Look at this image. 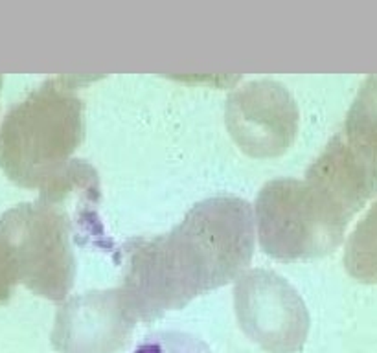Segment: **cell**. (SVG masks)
Instances as JSON below:
<instances>
[{
  "mask_svg": "<svg viewBox=\"0 0 377 353\" xmlns=\"http://www.w3.org/2000/svg\"><path fill=\"white\" fill-rule=\"evenodd\" d=\"M254 214L236 195L197 203L169 232L124 243L118 285L136 322L151 324L247 271L254 254Z\"/></svg>",
  "mask_w": 377,
  "mask_h": 353,
  "instance_id": "obj_1",
  "label": "cell"
},
{
  "mask_svg": "<svg viewBox=\"0 0 377 353\" xmlns=\"http://www.w3.org/2000/svg\"><path fill=\"white\" fill-rule=\"evenodd\" d=\"M85 104L70 78H57L9 109L0 125V169L21 188L39 190L81 146Z\"/></svg>",
  "mask_w": 377,
  "mask_h": 353,
  "instance_id": "obj_2",
  "label": "cell"
},
{
  "mask_svg": "<svg viewBox=\"0 0 377 353\" xmlns=\"http://www.w3.org/2000/svg\"><path fill=\"white\" fill-rule=\"evenodd\" d=\"M74 237L79 232L70 212L41 195L34 203L9 208L0 217V245L17 284L52 302L65 300L74 287Z\"/></svg>",
  "mask_w": 377,
  "mask_h": 353,
  "instance_id": "obj_3",
  "label": "cell"
},
{
  "mask_svg": "<svg viewBox=\"0 0 377 353\" xmlns=\"http://www.w3.org/2000/svg\"><path fill=\"white\" fill-rule=\"evenodd\" d=\"M254 227L261 250L278 262H306L331 254L350 219L309 182L274 179L260 190Z\"/></svg>",
  "mask_w": 377,
  "mask_h": 353,
  "instance_id": "obj_4",
  "label": "cell"
},
{
  "mask_svg": "<svg viewBox=\"0 0 377 353\" xmlns=\"http://www.w3.org/2000/svg\"><path fill=\"white\" fill-rule=\"evenodd\" d=\"M236 317L243 333L269 353H296L309 333L308 307L296 289L269 269H247L236 278Z\"/></svg>",
  "mask_w": 377,
  "mask_h": 353,
  "instance_id": "obj_5",
  "label": "cell"
},
{
  "mask_svg": "<svg viewBox=\"0 0 377 353\" xmlns=\"http://www.w3.org/2000/svg\"><path fill=\"white\" fill-rule=\"evenodd\" d=\"M298 107L282 83H247L226 99L225 121L236 146L252 159L283 155L298 133Z\"/></svg>",
  "mask_w": 377,
  "mask_h": 353,
  "instance_id": "obj_6",
  "label": "cell"
},
{
  "mask_svg": "<svg viewBox=\"0 0 377 353\" xmlns=\"http://www.w3.org/2000/svg\"><path fill=\"white\" fill-rule=\"evenodd\" d=\"M135 326L120 289L89 291L59 307L50 340L57 353H116Z\"/></svg>",
  "mask_w": 377,
  "mask_h": 353,
  "instance_id": "obj_7",
  "label": "cell"
},
{
  "mask_svg": "<svg viewBox=\"0 0 377 353\" xmlns=\"http://www.w3.org/2000/svg\"><path fill=\"white\" fill-rule=\"evenodd\" d=\"M333 140L353 162L377 175V76L363 83Z\"/></svg>",
  "mask_w": 377,
  "mask_h": 353,
  "instance_id": "obj_8",
  "label": "cell"
},
{
  "mask_svg": "<svg viewBox=\"0 0 377 353\" xmlns=\"http://www.w3.org/2000/svg\"><path fill=\"white\" fill-rule=\"evenodd\" d=\"M344 267L361 284H377V201L350 234Z\"/></svg>",
  "mask_w": 377,
  "mask_h": 353,
  "instance_id": "obj_9",
  "label": "cell"
},
{
  "mask_svg": "<svg viewBox=\"0 0 377 353\" xmlns=\"http://www.w3.org/2000/svg\"><path fill=\"white\" fill-rule=\"evenodd\" d=\"M133 353H213L210 346L186 332H155L144 337Z\"/></svg>",
  "mask_w": 377,
  "mask_h": 353,
  "instance_id": "obj_10",
  "label": "cell"
},
{
  "mask_svg": "<svg viewBox=\"0 0 377 353\" xmlns=\"http://www.w3.org/2000/svg\"><path fill=\"white\" fill-rule=\"evenodd\" d=\"M15 285H17V278H15V272L4 249L0 245V304H4L14 297Z\"/></svg>",
  "mask_w": 377,
  "mask_h": 353,
  "instance_id": "obj_11",
  "label": "cell"
},
{
  "mask_svg": "<svg viewBox=\"0 0 377 353\" xmlns=\"http://www.w3.org/2000/svg\"><path fill=\"white\" fill-rule=\"evenodd\" d=\"M0 83H2V81H0Z\"/></svg>",
  "mask_w": 377,
  "mask_h": 353,
  "instance_id": "obj_12",
  "label": "cell"
}]
</instances>
